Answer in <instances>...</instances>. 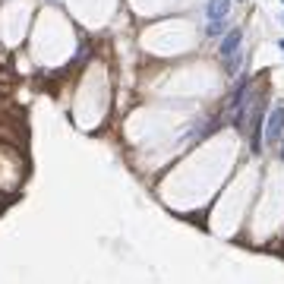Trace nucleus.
I'll return each instance as SVG.
<instances>
[{"instance_id": "1", "label": "nucleus", "mask_w": 284, "mask_h": 284, "mask_svg": "<svg viewBox=\"0 0 284 284\" xmlns=\"http://www.w3.org/2000/svg\"><path fill=\"white\" fill-rule=\"evenodd\" d=\"M265 142L271 149L275 146H281L284 142V108H271L268 111V117H265Z\"/></svg>"}, {"instance_id": "2", "label": "nucleus", "mask_w": 284, "mask_h": 284, "mask_svg": "<svg viewBox=\"0 0 284 284\" xmlns=\"http://www.w3.org/2000/svg\"><path fill=\"white\" fill-rule=\"evenodd\" d=\"M240 41H243V32H240V29H231V32L221 38V47H218V51H221L224 60H228V57H234V54H240Z\"/></svg>"}, {"instance_id": "3", "label": "nucleus", "mask_w": 284, "mask_h": 284, "mask_svg": "<svg viewBox=\"0 0 284 284\" xmlns=\"http://www.w3.org/2000/svg\"><path fill=\"white\" fill-rule=\"evenodd\" d=\"M228 13H231V0H208V7H205V16H208V22L224 19Z\"/></svg>"}, {"instance_id": "4", "label": "nucleus", "mask_w": 284, "mask_h": 284, "mask_svg": "<svg viewBox=\"0 0 284 284\" xmlns=\"http://www.w3.org/2000/svg\"><path fill=\"white\" fill-rule=\"evenodd\" d=\"M208 35H224V19H215V22H208Z\"/></svg>"}, {"instance_id": "5", "label": "nucleus", "mask_w": 284, "mask_h": 284, "mask_svg": "<svg viewBox=\"0 0 284 284\" xmlns=\"http://www.w3.org/2000/svg\"><path fill=\"white\" fill-rule=\"evenodd\" d=\"M281 158H284V142H281Z\"/></svg>"}, {"instance_id": "6", "label": "nucleus", "mask_w": 284, "mask_h": 284, "mask_svg": "<svg viewBox=\"0 0 284 284\" xmlns=\"http://www.w3.org/2000/svg\"><path fill=\"white\" fill-rule=\"evenodd\" d=\"M281 22H284V16H281Z\"/></svg>"}, {"instance_id": "7", "label": "nucleus", "mask_w": 284, "mask_h": 284, "mask_svg": "<svg viewBox=\"0 0 284 284\" xmlns=\"http://www.w3.org/2000/svg\"><path fill=\"white\" fill-rule=\"evenodd\" d=\"M281 4H284V0H281Z\"/></svg>"}]
</instances>
